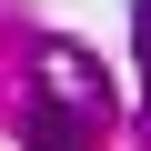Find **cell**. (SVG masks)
<instances>
[{
	"mask_svg": "<svg viewBox=\"0 0 151 151\" xmlns=\"http://www.w3.org/2000/svg\"><path fill=\"white\" fill-rule=\"evenodd\" d=\"M141 70H151V0H141Z\"/></svg>",
	"mask_w": 151,
	"mask_h": 151,
	"instance_id": "cell-3",
	"label": "cell"
},
{
	"mask_svg": "<svg viewBox=\"0 0 151 151\" xmlns=\"http://www.w3.org/2000/svg\"><path fill=\"white\" fill-rule=\"evenodd\" d=\"M40 70H50V91H40V101H60V111H81V121H101V111H111V81H101V70H91L81 50H50Z\"/></svg>",
	"mask_w": 151,
	"mask_h": 151,
	"instance_id": "cell-1",
	"label": "cell"
},
{
	"mask_svg": "<svg viewBox=\"0 0 151 151\" xmlns=\"http://www.w3.org/2000/svg\"><path fill=\"white\" fill-rule=\"evenodd\" d=\"M20 131H30V151H101V121L60 111V101H30V111H20Z\"/></svg>",
	"mask_w": 151,
	"mask_h": 151,
	"instance_id": "cell-2",
	"label": "cell"
}]
</instances>
